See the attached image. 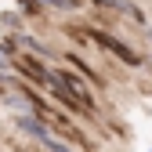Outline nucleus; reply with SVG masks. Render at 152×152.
<instances>
[{
    "label": "nucleus",
    "instance_id": "423d86ee",
    "mask_svg": "<svg viewBox=\"0 0 152 152\" xmlns=\"http://www.w3.org/2000/svg\"><path fill=\"white\" fill-rule=\"evenodd\" d=\"M0 69H7V58H4V54H0Z\"/></svg>",
    "mask_w": 152,
    "mask_h": 152
},
{
    "label": "nucleus",
    "instance_id": "7ed1b4c3",
    "mask_svg": "<svg viewBox=\"0 0 152 152\" xmlns=\"http://www.w3.org/2000/svg\"><path fill=\"white\" fill-rule=\"evenodd\" d=\"M15 127L22 130V134H29V138H36V141H44V138H51V134H47V127H44L40 120H36V116H26V112H22V116L15 120Z\"/></svg>",
    "mask_w": 152,
    "mask_h": 152
},
{
    "label": "nucleus",
    "instance_id": "39448f33",
    "mask_svg": "<svg viewBox=\"0 0 152 152\" xmlns=\"http://www.w3.org/2000/svg\"><path fill=\"white\" fill-rule=\"evenodd\" d=\"M47 7H54V11H76L80 7V0H44Z\"/></svg>",
    "mask_w": 152,
    "mask_h": 152
},
{
    "label": "nucleus",
    "instance_id": "f257e3e1",
    "mask_svg": "<svg viewBox=\"0 0 152 152\" xmlns=\"http://www.w3.org/2000/svg\"><path fill=\"white\" fill-rule=\"evenodd\" d=\"M51 83H58L69 98L76 102V109H80V112H94V98H91L87 83H83L76 72H69V69H54V72H51Z\"/></svg>",
    "mask_w": 152,
    "mask_h": 152
},
{
    "label": "nucleus",
    "instance_id": "f03ea898",
    "mask_svg": "<svg viewBox=\"0 0 152 152\" xmlns=\"http://www.w3.org/2000/svg\"><path fill=\"white\" fill-rule=\"evenodd\" d=\"M94 40H98V47L112 51V54H116L120 62H127V65H141V58H138V54L130 51V47H123V44L116 40V36H105V33H94Z\"/></svg>",
    "mask_w": 152,
    "mask_h": 152
},
{
    "label": "nucleus",
    "instance_id": "20e7f679",
    "mask_svg": "<svg viewBox=\"0 0 152 152\" xmlns=\"http://www.w3.org/2000/svg\"><path fill=\"white\" fill-rule=\"evenodd\" d=\"M40 145H44V152H72V148H69L65 141H58V138H44Z\"/></svg>",
    "mask_w": 152,
    "mask_h": 152
}]
</instances>
